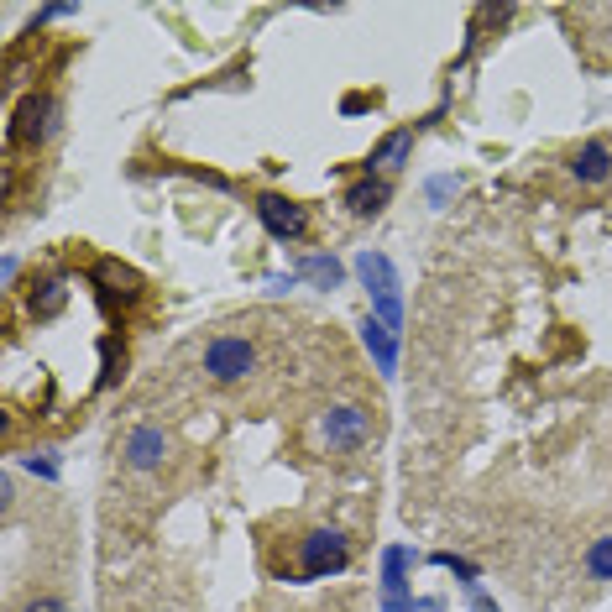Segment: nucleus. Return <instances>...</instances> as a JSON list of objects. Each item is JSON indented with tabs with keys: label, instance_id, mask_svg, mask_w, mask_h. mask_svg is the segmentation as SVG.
Instances as JSON below:
<instances>
[{
	"label": "nucleus",
	"instance_id": "21",
	"mask_svg": "<svg viewBox=\"0 0 612 612\" xmlns=\"http://www.w3.org/2000/svg\"><path fill=\"white\" fill-rule=\"evenodd\" d=\"M471 607H476V612H497V602L482 592V586H471Z\"/></svg>",
	"mask_w": 612,
	"mask_h": 612
},
{
	"label": "nucleus",
	"instance_id": "13",
	"mask_svg": "<svg viewBox=\"0 0 612 612\" xmlns=\"http://www.w3.org/2000/svg\"><path fill=\"white\" fill-rule=\"evenodd\" d=\"M95 278H100V283H110V288H105V299H116V293H121V299L131 304L136 293H142V278H136L131 267H121V262H100V267H95Z\"/></svg>",
	"mask_w": 612,
	"mask_h": 612
},
{
	"label": "nucleus",
	"instance_id": "1",
	"mask_svg": "<svg viewBox=\"0 0 612 612\" xmlns=\"http://www.w3.org/2000/svg\"><path fill=\"white\" fill-rule=\"evenodd\" d=\"M356 278H361V288H367V299H372V314L393 335H403V283H398V267L367 246V252H356Z\"/></svg>",
	"mask_w": 612,
	"mask_h": 612
},
{
	"label": "nucleus",
	"instance_id": "10",
	"mask_svg": "<svg viewBox=\"0 0 612 612\" xmlns=\"http://www.w3.org/2000/svg\"><path fill=\"white\" fill-rule=\"evenodd\" d=\"M571 178L576 184H607L612 178V147L607 142H581L571 152Z\"/></svg>",
	"mask_w": 612,
	"mask_h": 612
},
{
	"label": "nucleus",
	"instance_id": "12",
	"mask_svg": "<svg viewBox=\"0 0 612 612\" xmlns=\"http://www.w3.org/2000/svg\"><path fill=\"white\" fill-rule=\"evenodd\" d=\"M293 272H299L304 283H314V288H340V283H346V267H340L330 252H309V257H299V267H293Z\"/></svg>",
	"mask_w": 612,
	"mask_h": 612
},
{
	"label": "nucleus",
	"instance_id": "7",
	"mask_svg": "<svg viewBox=\"0 0 612 612\" xmlns=\"http://www.w3.org/2000/svg\"><path fill=\"white\" fill-rule=\"evenodd\" d=\"M121 456H126L131 471L147 476V471H157V466L168 461V435H163L157 424H136L131 435H126V450H121Z\"/></svg>",
	"mask_w": 612,
	"mask_h": 612
},
{
	"label": "nucleus",
	"instance_id": "11",
	"mask_svg": "<svg viewBox=\"0 0 612 612\" xmlns=\"http://www.w3.org/2000/svg\"><path fill=\"white\" fill-rule=\"evenodd\" d=\"M388 199H393V184H388V178H377V173H367L361 184L346 189V210L356 220H372V215H382V204H388Z\"/></svg>",
	"mask_w": 612,
	"mask_h": 612
},
{
	"label": "nucleus",
	"instance_id": "14",
	"mask_svg": "<svg viewBox=\"0 0 612 612\" xmlns=\"http://www.w3.org/2000/svg\"><path fill=\"white\" fill-rule=\"evenodd\" d=\"M68 304V278H48L32 288V320H53V314H63Z\"/></svg>",
	"mask_w": 612,
	"mask_h": 612
},
{
	"label": "nucleus",
	"instance_id": "5",
	"mask_svg": "<svg viewBox=\"0 0 612 612\" xmlns=\"http://www.w3.org/2000/svg\"><path fill=\"white\" fill-rule=\"evenodd\" d=\"M257 220L267 225V236H278V241H304L309 236V210L299 199H283V194H262Z\"/></svg>",
	"mask_w": 612,
	"mask_h": 612
},
{
	"label": "nucleus",
	"instance_id": "2",
	"mask_svg": "<svg viewBox=\"0 0 612 612\" xmlns=\"http://www.w3.org/2000/svg\"><path fill=\"white\" fill-rule=\"evenodd\" d=\"M351 565V539L340 529H309L299 539V576L320 581V576H340Z\"/></svg>",
	"mask_w": 612,
	"mask_h": 612
},
{
	"label": "nucleus",
	"instance_id": "22",
	"mask_svg": "<svg viewBox=\"0 0 612 612\" xmlns=\"http://www.w3.org/2000/svg\"><path fill=\"white\" fill-rule=\"evenodd\" d=\"M372 100L367 95H346V105H340V110H346V116H356V110H367Z\"/></svg>",
	"mask_w": 612,
	"mask_h": 612
},
{
	"label": "nucleus",
	"instance_id": "4",
	"mask_svg": "<svg viewBox=\"0 0 612 612\" xmlns=\"http://www.w3.org/2000/svg\"><path fill=\"white\" fill-rule=\"evenodd\" d=\"M320 440L325 450H335V456H351V450H361L372 440V419H367V408H356V403H335L330 414L320 419Z\"/></svg>",
	"mask_w": 612,
	"mask_h": 612
},
{
	"label": "nucleus",
	"instance_id": "3",
	"mask_svg": "<svg viewBox=\"0 0 612 612\" xmlns=\"http://www.w3.org/2000/svg\"><path fill=\"white\" fill-rule=\"evenodd\" d=\"M204 372H210L215 382H246L257 372V346L246 335H215L210 346H204Z\"/></svg>",
	"mask_w": 612,
	"mask_h": 612
},
{
	"label": "nucleus",
	"instance_id": "6",
	"mask_svg": "<svg viewBox=\"0 0 612 612\" xmlns=\"http://www.w3.org/2000/svg\"><path fill=\"white\" fill-rule=\"evenodd\" d=\"M53 116H58V100L53 95H27L16 105V116H11V142H48L53 136Z\"/></svg>",
	"mask_w": 612,
	"mask_h": 612
},
{
	"label": "nucleus",
	"instance_id": "15",
	"mask_svg": "<svg viewBox=\"0 0 612 612\" xmlns=\"http://www.w3.org/2000/svg\"><path fill=\"white\" fill-rule=\"evenodd\" d=\"M586 576L612 581V534H597L592 544H586Z\"/></svg>",
	"mask_w": 612,
	"mask_h": 612
},
{
	"label": "nucleus",
	"instance_id": "17",
	"mask_svg": "<svg viewBox=\"0 0 612 612\" xmlns=\"http://www.w3.org/2000/svg\"><path fill=\"white\" fill-rule=\"evenodd\" d=\"M121 346L116 340H105V372H100V388H116V377H121Z\"/></svg>",
	"mask_w": 612,
	"mask_h": 612
},
{
	"label": "nucleus",
	"instance_id": "8",
	"mask_svg": "<svg viewBox=\"0 0 612 612\" xmlns=\"http://www.w3.org/2000/svg\"><path fill=\"white\" fill-rule=\"evenodd\" d=\"M408 157H414V131L408 126H398V131H388L382 142L367 152V173H377V178H388V173H398Z\"/></svg>",
	"mask_w": 612,
	"mask_h": 612
},
{
	"label": "nucleus",
	"instance_id": "9",
	"mask_svg": "<svg viewBox=\"0 0 612 612\" xmlns=\"http://www.w3.org/2000/svg\"><path fill=\"white\" fill-rule=\"evenodd\" d=\"M361 346L372 351V361H377L382 377H398V335L382 325L377 314H367V320H361Z\"/></svg>",
	"mask_w": 612,
	"mask_h": 612
},
{
	"label": "nucleus",
	"instance_id": "16",
	"mask_svg": "<svg viewBox=\"0 0 612 612\" xmlns=\"http://www.w3.org/2000/svg\"><path fill=\"white\" fill-rule=\"evenodd\" d=\"M435 565H445V571H456V576L466 581V592H471V586H482V581H476V565H471V560H461V555H450V550H440V555H435Z\"/></svg>",
	"mask_w": 612,
	"mask_h": 612
},
{
	"label": "nucleus",
	"instance_id": "19",
	"mask_svg": "<svg viewBox=\"0 0 612 612\" xmlns=\"http://www.w3.org/2000/svg\"><path fill=\"white\" fill-rule=\"evenodd\" d=\"M424 194H429V204H445L450 194H456V178H450V173H440V178H429V189H424Z\"/></svg>",
	"mask_w": 612,
	"mask_h": 612
},
{
	"label": "nucleus",
	"instance_id": "18",
	"mask_svg": "<svg viewBox=\"0 0 612 612\" xmlns=\"http://www.w3.org/2000/svg\"><path fill=\"white\" fill-rule=\"evenodd\" d=\"M21 466H27L32 476H42V482H58V461L42 450V456H21Z\"/></svg>",
	"mask_w": 612,
	"mask_h": 612
},
{
	"label": "nucleus",
	"instance_id": "20",
	"mask_svg": "<svg viewBox=\"0 0 612 612\" xmlns=\"http://www.w3.org/2000/svg\"><path fill=\"white\" fill-rule=\"evenodd\" d=\"M21 612H68L58 597H37V602H27V607H21Z\"/></svg>",
	"mask_w": 612,
	"mask_h": 612
}]
</instances>
